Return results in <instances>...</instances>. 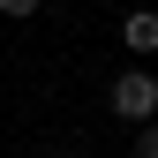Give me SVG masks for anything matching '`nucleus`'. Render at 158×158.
Here are the masks:
<instances>
[{"label": "nucleus", "mask_w": 158, "mask_h": 158, "mask_svg": "<svg viewBox=\"0 0 158 158\" xmlns=\"http://www.w3.org/2000/svg\"><path fill=\"white\" fill-rule=\"evenodd\" d=\"M106 106L121 113V121H158V75L151 68H121L106 90Z\"/></svg>", "instance_id": "obj_1"}, {"label": "nucleus", "mask_w": 158, "mask_h": 158, "mask_svg": "<svg viewBox=\"0 0 158 158\" xmlns=\"http://www.w3.org/2000/svg\"><path fill=\"white\" fill-rule=\"evenodd\" d=\"M121 45H128V53H158V15H151V8H135L128 23H121Z\"/></svg>", "instance_id": "obj_2"}, {"label": "nucleus", "mask_w": 158, "mask_h": 158, "mask_svg": "<svg viewBox=\"0 0 158 158\" xmlns=\"http://www.w3.org/2000/svg\"><path fill=\"white\" fill-rule=\"evenodd\" d=\"M0 15H15V23H23V15H38V0H0Z\"/></svg>", "instance_id": "obj_3"}, {"label": "nucleus", "mask_w": 158, "mask_h": 158, "mask_svg": "<svg viewBox=\"0 0 158 158\" xmlns=\"http://www.w3.org/2000/svg\"><path fill=\"white\" fill-rule=\"evenodd\" d=\"M135 158H158V121L143 128V143H135Z\"/></svg>", "instance_id": "obj_4"}]
</instances>
